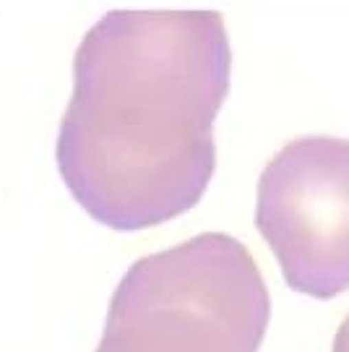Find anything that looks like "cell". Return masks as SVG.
Wrapping results in <instances>:
<instances>
[{"mask_svg": "<svg viewBox=\"0 0 349 352\" xmlns=\"http://www.w3.org/2000/svg\"><path fill=\"white\" fill-rule=\"evenodd\" d=\"M269 321L271 295L248 245L201 232L128 266L94 352H258Z\"/></svg>", "mask_w": 349, "mask_h": 352, "instance_id": "7a4b0ae2", "label": "cell"}, {"mask_svg": "<svg viewBox=\"0 0 349 352\" xmlns=\"http://www.w3.org/2000/svg\"><path fill=\"white\" fill-rule=\"evenodd\" d=\"M331 352H349V314L344 316V321L339 324L337 334H334Z\"/></svg>", "mask_w": 349, "mask_h": 352, "instance_id": "277c9868", "label": "cell"}, {"mask_svg": "<svg viewBox=\"0 0 349 352\" xmlns=\"http://www.w3.org/2000/svg\"><path fill=\"white\" fill-rule=\"evenodd\" d=\"M256 230L300 295L331 300L349 289V139L297 136L261 170Z\"/></svg>", "mask_w": 349, "mask_h": 352, "instance_id": "3957f363", "label": "cell"}, {"mask_svg": "<svg viewBox=\"0 0 349 352\" xmlns=\"http://www.w3.org/2000/svg\"><path fill=\"white\" fill-rule=\"evenodd\" d=\"M232 45L214 8H115L81 37L55 162L84 212L117 232L188 214L216 173L214 123Z\"/></svg>", "mask_w": 349, "mask_h": 352, "instance_id": "6da1fadb", "label": "cell"}]
</instances>
